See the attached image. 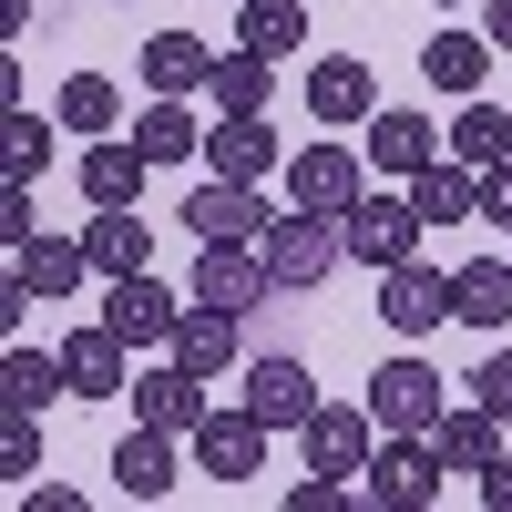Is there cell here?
I'll list each match as a JSON object with an SVG mask.
<instances>
[{
	"label": "cell",
	"mask_w": 512,
	"mask_h": 512,
	"mask_svg": "<svg viewBox=\"0 0 512 512\" xmlns=\"http://www.w3.org/2000/svg\"><path fill=\"white\" fill-rule=\"evenodd\" d=\"M267 267H277V287L287 297H318L338 267H349V236H338V216H318V205H287V216H267Z\"/></svg>",
	"instance_id": "6da1fadb"
},
{
	"label": "cell",
	"mask_w": 512,
	"mask_h": 512,
	"mask_svg": "<svg viewBox=\"0 0 512 512\" xmlns=\"http://www.w3.org/2000/svg\"><path fill=\"white\" fill-rule=\"evenodd\" d=\"M441 451H431V431H379V451H369V472H359V492H369V512H431L441 502Z\"/></svg>",
	"instance_id": "7a4b0ae2"
},
{
	"label": "cell",
	"mask_w": 512,
	"mask_h": 512,
	"mask_svg": "<svg viewBox=\"0 0 512 512\" xmlns=\"http://www.w3.org/2000/svg\"><path fill=\"white\" fill-rule=\"evenodd\" d=\"M338 236H349V267H369V277H390V267H410L420 256V205L410 195H359L349 216H338Z\"/></svg>",
	"instance_id": "3957f363"
},
{
	"label": "cell",
	"mask_w": 512,
	"mask_h": 512,
	"mask_svg": "<svg viewBox=\"0 0 512 512\" xmlns=\"http://www.w3.org/2000/svg\"><path fill=\"white\" fill-rule=\"evenodd\" d=\"M267 297H287L277 287V267H267V246H195V308H226V318H256Z\"/></svg>",
	"instance_id": "277c9868"
},
{
	"label": "cell",
	"mask_w": 512,
	"mask_h": 512,
	"mask_svg": "<svg viewBox=\"0 0 512 512\" xmlns=\"http://www.w3.org/2000/svg\"><path fill=\"white\" fill-rule=\"evenodd\" d=\"M267 441H277V431L236 400V410H205L185 451H195V472H205V482H256V472H267Z\"/></svg>",
	"instance_id": "5b68a950"
},
{
	"label": "cell",
	"mask_w": 512,
	"mask_h": 512,
	"mask_svg": "<svg viewBox=\"0 0 512 512\" xmlns=\"http://www.w3.org/2000/svg\"><path fill=\"white\" fill-rule=\"evenodd\" d=\"M359 195H369V154H359V144H297V154H287V205L349 216Z\"/></svg>",
	"instance_id": "8992f818"
},
{
	"label": "cell",
	"mask_w": 512,
	"mask_h": 512,
	"mask_svg": "<svg viewBox=\"0 0 512 512\" xmlns=\"http://www.w3.org/2000/svg\"><path fill=\"white\" fill-rule=\"evenodd\" d=\"M267 185H236V175H205L195 195H185V226H195V246H246V236H267Z\"/></svg>",
	"instance_id": "52a82bcc"
},
{
	"label": "cell",
	"mask_w": 512,
	"mask_h": 512,
	"mask_svg": "<svg viewBox=\"0 0 512 512\" xmlns=\"http://www.w3.org/2000/svg\"><path fill=\"white\" fill-rule=\"evenodd\" d=\"M369 410H379V431H441V410H451V379L431 359H390L369 379Z\"/></svg>",
	"instance_id": "ba28073f"
},
{
	"label": "cell",
	"mask_w": 512,
	"mask_h": 512,
	"mask_svg": "<svg viewBox=\"0 0 512 512\" xmlns=\"http://www.w3.org/2000/svg\"><path fill=\"white\" fill-rule=\"evenodd\" d=\"M103 328H123L134 349H175L185 308H175V287H164L154 267H134V277H113V287H103Z\"/></svg>",
	"instance_id": "9c48e42d"
},
{
	"label": "cell",
	"mask_w": 512,
	"mask_h": 512,
	"mask_svg": "<svg viewBox=\"0 0 512 512\" xmlns=\"http://www.w3.org/2000/svg\"><path fill=\"white\" fill-rule=\"evenodd\" d=\"M297 441H308V472H338V482H359L369 472V451H379V410L359 400H318V420H308V431H297Z\"/></svg>",
	"instance_id": "30bf717a"
},
{
	"label": "cell",
	"mask_w": 512,
	"mask_h": 512,
	"mask_svg": "<svg viewBox=\"0 0 512 512\" xmlns=\"http://www.w3.org/2000/svg\"><path fill=\"white\" fill-rule=\"evenodd\" d=\"M246 410L267 420V431H308V420H318V379H308V359H287V349L246 359Z\"/></svg>",
	"instance_id": "8fae6325"
},
{
	"label": "cell",
	"mask_w": 512,
	"mask_h": 512,
	"mask_svg": "<svg viewBox=\"0 0 512 512\" xmlns=\"http://www.w3.org/2000/svg\"><path fill=\"white\" fill-rule=\"evenodd\" d=\"M205 410H216V400H205V379H195L175 349H164L154 369H134V420H154V431L195 441V420H205Z\"/></svg>",
	"instance_id": "7c38bea8"
},
{
	"label": "cell",
	"mask_w": 512,
	"mask_h": 512,
	"mask_svg": "<svg viewBox=\"0 0 512 512\" xmlns=\"http://www.w3.org/2000/svg\"><path fill=\"white\" fill-rule=\"evenodd\" d=\"M287 164V144L267 134V113H216L205 123V175H236V185H267Z\"/></svg>",
	"instance_id": "4fadbf2b"
},
{
	"label": "cell",
	"mask_w": 512,
	"mask_h": 512,
	"mask_svg": "<svg viewBox=\"0 0 512 512\" xmlns=\"http://www.w3.org/2000/svg\"><path fill=\"white\" fill-rule=\"evenodd\" d=\"M379 318H390L400 338H431V328H451V267H390L379 277Z\"/></svg>",
	"instance_id": "5bb4252c"
},
{
	"label": "cell",
	"mask_w": 512,
	"mask_h": 512,
	"mask_svg": "<svg viewBox=\"0 0 512 512\" xmlns=\"http://www.w3.org/2000/svg\"><path fill=\"white\" fill-rule=\"evenodd\" d=\"M123 349H134V338L123 328H72L62 338V369H72V400H134V369H123Z\"/></svg>",
	"instance_id": "9a60e30c"
},
{
	"label": "cell",
	"mask_w": 512,
	"mask_h": 512,
	"mask_svg": "<svg viewBox=\"0 0 512 512\" xmlns=\"http://www.w3.org/2000/svg\"><path fill=\"white\" fill-rule=\"evenodd\" d=\"M308 113L328 123V134L369 123V113H379V82H369V62H359V52H328V62H308Z\"/></svg>",
	"instance_id": "2e32d148"
},
{
	"label": "cell",
	"mask_w": 512,
	"mask_h": 512,
	"mask_svg": "<svg viewBox=\"0 0 512 512\" xmlns=\"http://www.w3.org/2000/svg\"><path fill=\"white\" fill-rule=\"evenodd\" d=\"M431 154H441V123H431V113H400V103L369 113V175H400V185H410Z\"/></svg>",
	"instance_id": "e0dca14e"
},
{
	"label": "cell",
	"mask_w": 512,
	"mask_h": 512,
	"mask_svg": "<svg viewBox=\"0 0 512 512\" xmlns=\"http://www.w3.org/2000/svg\"><path fill=\"white\" fill-rule=\"evenodd\" d=\"M492 62H502L492 31H441L431 52H420V82H431V93H451V103H472L482 82H492Z\"/></svg>",
	"instance_id": "ac0fdd59"
},
{
	"label": "cell",
	"mask_w": 512,
	"mask_h": 512,
	"mask_svg": "<svg viewBox=\"0 0 512 512\" xmlns=\"http://www.w3.org/2000/svg\"><path fill=\"white\" fill-rule=\"evenodd\" d=\"M113 492L123 502H164V492H175V431L134 420V431L113 441Z\"/></svg>",
	"instance_id": "d6986e66"
},
{
	"label": "cell",
	"mask_w": 512,
	"mask_h": 512,
	"mask_svg": "<svg viewBox=\"0 0 512 512\" xmlns=\"http://www.w3.org/2000/svg\"><path fill=\"white\" fill-rule=\"evenodd\" d=\"M11 277L52 308V297H72L82 277H93V246H82V236H21V246H11Z\"/></svg>",
	"instance_id": "ffe728a7"
},
{
	"label": "cell",
	"mask_w": 512,
	"mask_h": 512,
	"mask_svg": "<svg viewBox=\"0 0 512 512\" xmlns=\"http://www.w3.org/2000/svg\"><path fill=\"white\" fill-rule=\"evenodd\" d=\"M144 175H154V154L134 134H93L82 144V195L93 205H144Z\"/></svg>",
	"instance_id": "44dd1931"
},
{
	"label": "cell",
	"mask_w": 512,
	"mask_h": 512,
	"mask_svg": "<svg viewBox=\"0 0 512 512\" xmlns=\"http://www.w3.org/2000/svg\"><path fill=\"white\" fill-rule=\"evenodd\" d=\"M502 431H512L502 410L451 400V410H441V431H431V451H441V472H492V461H502Z\"/></svg>",
	"instance_id": "7402d4cb"
},
{
	"label": "cell",
	"mask_w": 512,
	"mask_h": 512,
	"mask_svg": "<svg viewBox=\"0 0 512 512\" xmlns=\"http://www.w3.org/2000/svg\"><path fill=\"white\" fill-rule=\"evenodd\" d=\"M410 205H420V226H472V216H482V175H472L461 154H431V164L410 175Z\"/></svg>",
	"instance_id": "603a6c76"
},
{
	"label": "cell",
	"mask_w": 512,
	"mask_h": 512,
	"mask_svg": "<svg viewBox=\"0 0 512 512\" xmlns=\"http://www.w3.org/2000/svg\"><path fill=\"white\" fill-rule=\"evenodd\" d=\"M134 72H144V93H205V82H216V52H205L195 31H154L144 52H134Z\"/></svg>",
	"instance_id": "cb8c5ba5"
},
{
	"label": "cell",
	"mask_w": 512,
	"mask_h": 512,
	"mask_svg": "<svg viewBox=\"0 0 512 512\" xmlns=\"http://www.w3.org/2000/svg\"><path fill=\"white\" fill-rule=\"evenodd\" d=\"M451 318L461 328H512V256H472V267H451Z\"/></svg>",
	"instance_id": "d4e9b609"
},
{
	"label": "cell",
	"mask_w": 512,
	"mask_h": 512,
	"mask_svg": "<svg viewBox=\"0 0 512 512\" xmlns=\"http://www.w3.org/2000/svg\"><path fill=\"white\" fill-rule=\"evenodd\" d=\"M82 246H93V277H134V267H154V226L134 216V205H93Z\"/></svg>",
	"instance_id": "484cf974"
},
{
	"label": "cell",
	"mask_w": 512,
	"mask_h": 512,
	"mask_svg": "<svg viewBox=\"0 0 512 512\" xmlns=\"http://www.w3.org/2000/svg\"><path fill=\"white\" fill-rule=\"evenodd\" d=\"M236 52H267V62L308 52V0H236Z\"/></svg>",
	"instance_id": "4316f807"
},
{
	"label": "cell",
	"mask_w": 512,
	"mask_h": 512,
	"mask_svg": "<svg viewBox=\"0 0 512 512\" xmlns=\"http://www.w3.org/2000/svg\"><path fill=\"white\" fill-rule=\"evenodd\" d=\"M134 144H144L154 164H195V154H205V123H195L185 93H154V103L134 113Z\"/></svg>",
	"instance_id": "83f0119b"
},
{
	"label": "cell",
	"mask_w": 512,
	"mask_h": 512,
	"mask_svg": "<svg viewBox=\"0 0 512 512\" xmlns=\"http://www.w3.org/2000/svg\"><path fill=\"white\" fill-rule=\"evenodd\" d=\"M41 400H72L62 349H11V359H0V410H31L41 420Z\"/></svg>",
	"instance_id": "f1b7e54d"
},
{
	"label": "cell",
	"mask_w": 512,
	"mask_h": 512,
	"mask_svg": "<svg viewBox=\"0 0 512 512\" xmlns=\"http://www.w3.org/2000/svg\"><path fill=\"white\" fill-rule=\"evenodd\" d=\"M441 154H461V164H472V175H492V164H512V113L472 93V103L451 113V144H441Z\"/></svg>",
	"instance_id": "f546056e"
},
{
	"label": "cell",
	"mask_w": 512,
	"mask_h": 512,
	"mask_svg": "<svg viewBox=\"0 0 512 512\" xmlns=\"http://www.w3.org/2000/svg\"><path fill=\"white\" fill-rule=\"evenodd\" d=\"M52 113H62V134H123V93H113V72H72L62 93H52Z\"/></svg>",
	"instance_id": "4dcf8cb0"
},
{
	"label": "cell",
	"mask_w": 512,
	"mask_h": 512,
	"mask_svg": "<svg viewBox=\"0 0 512 512\" xmlns=\"http://www.w3.org/2000/svg\"><path fill=\"white\" fill-rule=\"evenodd\" d=\"M205 103H216V113H267V103H277V62H267V52H216Z\"/></svg>",
	"instance_id": "1f68e13d"
},
{
	"label": "cell",
	"mask_w": 512,
	"mask_h": 512,
	"mask_svg": "<svg viewBox=\"0 0 512 512\" xmlns=\"http://www.w3.org/2000/svg\"><path fill=\"white\" fill-rule=\"evenodd\" d=\"M175 359H185L195 379L236 369V318H226V308H185V328H175Z\"/></svg>",
	"instance_id": "d6a6232c"
},
{
	"label": "cell",
	"mask_w": 512,
	"mask_h": 512,
	"mask_svg": "<svg viewBox=\"0 0 512 512\" xmlns=\"http://www.w3.org/2000/svg\"><path fill=\"white\" fill-rule=\"evenodd\" d=\"M52 123H62V113H52ZM52 123H41L31 103H11V123H0V175H21V185H31L41 164H52Z\"/></svg>",
	"instance_id": "836d02e7"
},
{
	"label": "cell",
	"mask_w": 512,
	"mask_h": 512,
	"mask_svg": "<svg viewBox=\"0 0 512 512\" xmlns=\"http://www.w3.org/2000/svg\"><path fill=\"white\" fill-rule=\"evenodd\" d=\"M0 472H11V482H41V420H31V410H0Z\"/></svg>",
	"instance_id": "e575fe53"
},
{
	"label": "cell",
	"mask_w": 512,
	"mask_h": 512,
	"mask_svg": "<svg viewBox=\"0 0 512 512\" xmlns=\"http://www.w3.org/2000/svg\"><path fill=\"white\" fill-rule=\"evenodd\" d=\"M0 236H11V246H21V236H41V205H31V185H21V175H0Z\"/></svg>",
	"instance_id": "d590c367"
},
{
	"label": "cell",
	"mask_w": 512,
	"mask_h": 512,
	"mask_svg": "<svg viewBox=\"0 0 512 512\" xmlns=\"http://www.w3.org/2000/svg\"><path fill=\"white\" fill-rule=\"evenodd\" d=\"M472 400H482V410H502V420H512V349H492V359H482V369H472Z\"/></svg>",
	"instance_id": "8d00e7d4"
},
{
	"label": "cell",
	"mask_w": 512,
	"mask_h": 512,
	"mask_svg": "<svg viewBox=\"0 0 512 512\" xmlns=\"http://www.w3.org/2000/svg\"><path fill=\"white\" fill-rule=\"evenodd\" d=\"M482 216L512 226V164H492V175H482Z\"/></svg>",
	"instance_id": "74e56055"
},
{
	"label": "cell",
	"mask_w": 512,
	"mask_h": 512,
	"mask_svg": "<svg viewBox=\"0 0 512 512\" xmlns=\"http://www.w3.org/2000/svg\"><path fill=\"white\" fill-rule=\"evenodd\" d=\"M482 502H492V512H512V451H502L492 472H482Z\"/></svg>",
	"instance_id": "f35d334b"
},
{
	"label": "cell",
	"mask_w": 512,
	"mask_h": 512,
	"mask_svg": "<svg viewBox=\"0 0 512 512\" xmlns=\"http://www.w3.org/2000/svg\"><path fill=\"white\" fill-rule=\"evenodd\" d=\"M21 21H31V0H0V41H21Z\"/></svg>",
	"instance_id": "ab89813d"
},
{
	"label": "cell",
	"mask_w": 512,
	"mask_h": 512,
	"mask_svg": "<svg viewBox=\"0 0 512 512\" xmlns=\"http://www.w3.org/2000/svg\"><path fill=\"white\" fill-rule=\"evenodd\" d=\"M492 41H502V52H512V0H492V21H482Z\"/></svg>",
	"instance_id": "60d3db41"
}]
</instances>
